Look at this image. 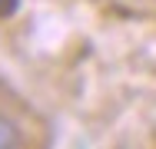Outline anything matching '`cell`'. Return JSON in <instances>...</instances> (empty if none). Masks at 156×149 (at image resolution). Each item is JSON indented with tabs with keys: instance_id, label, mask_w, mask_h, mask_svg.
I'll use <instances>...</instances> for the list:
<instances>
[{
	"instance_id": "cell-1",
	"label": "cell",
	"mask_w": 156,
	"mask_h": 149,
	"mask_svg": "<svg viewBox=\"0 0 156 149\" xmlns=\"http://www.w3.org/2000/svg\"><path fill=\"white\" fill-rule=\"evenodd\" d=\"M20 146H27L23 129L7 116V113H0V149H20Z\"/></svg>"
},
{
	"instance_id": "cell-2",
	"label": "cell",
	"mask_w": 156,
	"mask_h": 149,
	"mask_svg": "<svg viewBox=\"0 0 156 149\" xmlns=\"http://www.w3.org/2000/svg\"><path fill=\"white\" fill-rule=\"evenodd\" d=\"M17 7H20V0H0V20L13 17V13H17Z\"/></svg>"
}]
</instances>
